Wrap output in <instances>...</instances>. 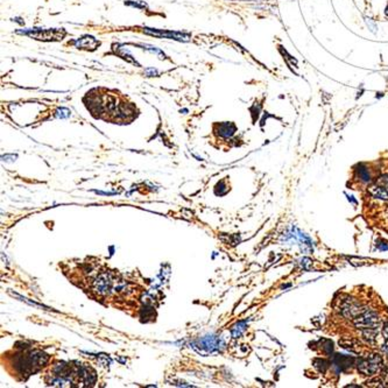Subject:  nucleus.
I'll return each instance as SVG.
<instances>
[{
	"label": "nucleus",
	"mask_w": 388,
	"mask_h": 388,
	"mask_svg": "<svg viewBox=\"0 0 388 388\" xmlns=\"http://www.w3.org/2000/svg\"><path fill=\"white\" fill-rule=\"evenodd\" d=\"M352 323L358 329H379L381 326V319L375 310L366 309L364 313L352 320Z\"/></svg>",
	"instance_id": "nucleus-3"
},
{
	"label": "nucleus",
	"mask_w": 388,
	"mask_h": 388,
	"mask_svg": "<svg viewBox=\"0 0 388 388\" xmlns=\"http://www.w3.org/2000/svg\"><path fill=\"white\" fill-rule=\"evenodd\" d=\"M377 184H379V186H383V187H386L388 188V173L387 174H384L381 175L379 179L377 180Z\"/></svg>",
	"instance_id": "nucleus-8"
},
{
	"label": "nucleus",
	"mask_w": 388,
	"mask_h": 388,
	"mask_svg": "<svg viewBox=\"0 0 388 388\" xmlns=\"http://www.w3.org/2000/svg\"><path fill=\"white\" fill-rule=\"evenodd\" d=\"M384 361L380 355L372 354L367 357L360 358L357 362V368L365 377H373L383 370Z\"/></svg>",
	"instance_id": "nucleus-1"
},
{
	"label": "nucleus",
	"mask_w": 388,
	"mask_h": 388,
	"mask_svg": "<svg viewBox=\"0 0 388 388\" xmlns=\"http://www.w3.org/2000/svg\"><path fill=\"white\" fill-rule=\"evenodd\" d=\"M339 345L342 346V348L344 349H348V350H352L354 351L355 348H358V343L356 342L354 339H342L339 340Z\"/></svg>",
	"instance_id": "nucleus-6"
},
{
	"label": "nucleus",
	"mask_w": 388,
	"mask_h": 388,
	"mask_svg": "<svg viewBox=\"0 0 388 388\" xmlns=\"http://www.w3.org/2000/svg\"><path fill=\"white\" fill-rule=\"evenodd\" d=\"M337 309H338L339 314L342 315L343 317L352 321L357 316H359V315L364 313L367 308H365L360 302L355 300V298L346 296L339 301Z\"/></svg>",
	"instance_id": "nucleus-2"
},
{
	"label": "nucleus",
	"mask_w": 388,
	"mask_h": 388,
	"mask_svg": "<svg viewBox=\"0 0 388 388\" xmlns=\"http://www.w3.org/2000/svg\"><path fill=\"white\" fill-rule=\"evenodd\" d=\"M368 193L372 197L377 199H381V201H387L388 202V188L379 186V184H373L368 188Z\"/></svg>",
	"instance_id": "nucleus-4"
},
{
	"label": "nucleus",
	"mask_w": 388,
	"mask_h": 388,
	"mask_svg": "<svg viewBox=\"0 0 388 388\" xmlns=\"http://www.w3.org/2000/svg\"><path fill=\"white\" fill-rule=\"evenodd\" d=\"M383 335L386 339H388V320L384 323L383 325Z\"/></svg>",
	"instance_id": "nucleus-10"
},
{
	"label": "nucleus",
	"mask_w": 388,
	"mask_h": 388,
	"mask_svg": "<svg viewBox=\"0 0 388 388\" xmlns=\"http://www.w3.org/2000/svg\"><path fill=\"white\" fill-rule=\"evenodd\" d=\"M381 349H383L384 355L386 356V357L388 358V339H387V342H385V343H384L383 346H381Z\"/></svg>",
	"instance_id": "nucleus-11"
},
{
	"label": "nucleus",
	"mask_w": 388,
	"mask_h": 388,
	"mask_svg": "<svg viewBox=\"0 0 388 388\" xmlns=\"http://www.w3.org/2000/svg\"><path fill=\"white\" fill-rule=\"evenodd\" d=\"M359 176L361 177L362 181L370 180V173L366 170V168H361V169H359Z\"/></svg>",
	"instance_id": "nucleus-9"
},
{
	"label": "nucleus",
	"mask_w": 388,
	"mask_h": 388,
	"mask_svg": "<svg viewBox=\"0 0 388 388\" xmlns=\"http://www.w3.org/2000/svg\"><path fill=\"white\" fill-rule=\"evenodd\" d=\"M385 215H386V217L388 218V206L386 208V210H385Z\"/></svg>",
	"instance_id": "nucleus-12"
},
{
	"label": "nucleus",
	"mask_w": 388,
	"mask_h": 388,
	"mask_svg": "<svg viewBox=\"0 0 388 388\" xmlns=\"http://www.w3.org/2000/svg\"><path fill=\"white\" fill-rule=\"evenodd\" d=\"M378 329H362L361 338L364 339L365 343L370 345H375L378 343V336L379 333L377 331Z\"/></svg>",
	"instance_id": "nucleus-5"
},
{
	"label": "nucleus",
	"mask_w": 388,
	"mask_h": 388,
	"mask_svg": "<svg viewBox=\"0 0 388 388\" xmlns=\"http://www.w3.org/2000/svg\"><path fill=\"white\" fill-rule=\"evenodd\" d=\"M367 386H371V387H385L387 386L386 383H385V380L383 379H378V378H372L371 380L367 381Z\"/></svg>",
	"instance_id": "nucleus-7"
}]
</instances>
